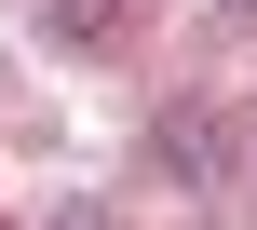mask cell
Masks as SVG:
<instances>
[{
    "label": "cell",
    "mask_w": 257,
    "mask_h": 230,
    "mask_svg": "<svg viewBox=\"0 0 257 230\" xmlns=\"http://www.w3.org/2000/svg\"><path fill=\"white\" fill-rule=\"evenodd\" d=\"M136 163H149L163 190H203V203H230V122H217V108H163Z\"/></svg>",
    "instance_id": "1"
},
{
    "label": "cell",
    "mask_w": 257,
    "mask_h": 230,
    "mask_svg": "<svg viewBox=\"0 0 257 230\" xmlns=\"http://www.w3.org/2000/svg\"><path fill=\"white\" fill-rule=\"evenodd\" d=\"M41 41L54 54H122L136 41V0H41Z\"/></svg>",
    "instance_id": "2"
},
{
    "label": "cell",
    "mask_w": 257,
    "mask_h": 230,
    "mask_svg": "<svg viewBox=\"0 0 257 230\" xmlns=\"http://www.w3.org/2000/svg\"><path fill=\"white\" fill-rule=\"evenodd\" d=\"M230 14H257V0H230Z\"/></svg>",
    "instance_id": "3"
}]
</instances>
